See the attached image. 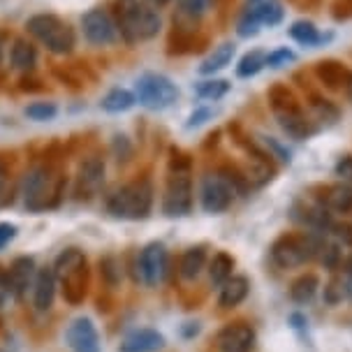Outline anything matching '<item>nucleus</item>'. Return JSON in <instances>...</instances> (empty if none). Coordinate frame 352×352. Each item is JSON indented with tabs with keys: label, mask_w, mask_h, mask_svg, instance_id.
Instances as JSON below:
<instances>
[{
	"label": "nucleus",
	"mask_w": 352,
	"mask_h": 352,
	"mask_svg": "<svg viewBox=\"0 0 352 352\" xmlns=\"http://www.w3.org/2000/svg\"><path fill=\"white\" fill-rule=\"evenodd\" d=\"M118 30L125 42H146L162 28L160 12L140 0H118Z\"/></svg>",
	"instance_id": "nucleus-2"
},
{
	"label": "nucleus",
	"mask_w": 352,
	"mask_h": 352,
	"mask_svg": "<svg viewBox=\"0 0 352 352\" xmlns=\"http://www.w3.org/2000/svg\"><path fill=\"white\" fill-rule=\"evenodd\" d=\"M213 343L218 352H250L255 345V331L246 322H232L218 331Z\"/></svg>",
	"instance_id": "nucleus-13"
},
{
	"label": "nucleus",
	"mask_w": 352,
	"mask_h": 352,
	"mask_svg": "<svg viewBox=\"0 0 352 352\" xmlns=\"http://www.w3.org/2000/svg\"><path fill=\"white\" fill-rule=\"evenodd\" d=\"M81 28H84V37L96 47H107L116 40L118 35V26L116 21L111 19L109 12L104 10H91L81 16Z\"/></svg>",
	"instance_id": "nucleus-11"
},
{
	"label": "nucleus",
	"mask_w": 352,
	"mask_h": 352,
	"mask_svg": "<svg viewBox=\"0 0 352 352\" xmlns=\"http://www.w3.org/2000/svg\"><path fill=\"white\" fill-rule=\"evenodd\" d=\"M192 211V181L186 169H176L169 176L162 195V213L169 218H184Z\"/></svg>",
	"instance_id": "nucleus-8"
},
{
	"label": "nucleus",
	"mask_w": 352,
	"mask_h": 352,
	"mask_svg": "<svg viewBox=\"0 0 352 352\" xmlns=\"http://www.w3.org/2000/svg\"><path fill=\"white\" fill-rule=\"evenodd\" d=\"M12 299V287L8 280V269L0 267V308H3Z\"/></svg>",
	"instance_id": "nucleus-34"
},
{
	"label": "nucleus",
	"mask_w": 352,
	"mask_h": 352,
	"mask_svg": "<svg viewBox=\"0 0 352 352\" xmlns=\"http://www.w3.org/2000/svg\"><path fill=\"white\" fill-rule=\"evenodd\" d=\"M234 58V44H220L218 49H213V54L199 65V74H213L220 72L230 65V60Z\"/></svg>",
	"instance_id": "nucleus-23"
},
{
	"label": "nucleus",
	"mask_w": 352,
	"mask_h": 352,
	"mask_svg": "<svg viewBox=\"0 0 352 352\" xmlns=\"http://www.w3.org/2000/svg\"><path fill=\"white\" fill-rule=\"evenodd\" d=\"M336 176H341L343 181H352V158L350 155H345V158H341L336 162Z\"/></svg>",
	"instance_id": "nucleus-36"
},
{
	"label": "nucleus",
	"mask_w": 352,
	"mask_h": 352,
	"mask_svg": "<svg viewBox=\"0 0 352 352\" xmlns=\"http://www.w3.org/2000/svg\"><path fill=\"white\" fill-rule=\"evenodd\" d=\"M232 269H234V257L228 255V253H216L211 257V262H209V278L213 285H223L225 280L232 278Z\"/></svg>",
	"instance_id": "nucleus-24"
},
{
	"label": "nucleus",
	"mask_w": 352,
	"mask_h": 352,
	"mask_svg": "<svg viewBox=\"0 0 352 352\" xmlns=\"http://www.w3.org/2000/svg\"><path fill=\"white\" fill-rule=\"evenodd\" d=\"M165 348V336L155 329H135L121 341L118 352H160Z\"/></svg>",
	"instance_id": "nucleus-17"
},
{
	"label": "nucleus",
	"mask_w": 352,
	"mask_h": 352,
	"mask_svg": "<svg viewBox=\"0 0 352 352\" xmlns=\"http://www.w3.org/2000/svg\"><path fill=\"white\" fill-rule=\"evenodd\" d=\"M140 278L144 285L148 287H155L165 280L167 276V269H169V255H167V248L162 243H148L146 248L140 253Z\"/></svg>",
	"instance_id": "nucleus-10"
},
{
	"label": "nucleus",
	"mask_w": 352,
	"mask_h": 352,
	"mask_svg": "<svg viewBox=\"0 0 352 352\" xmlns=\"http://www.w3.org/2000/svg\"><path fill=\"white\" fill-rule=\"evenodd\" d=\"M35 274H37V264L30 255H19L12 260L10 269H8V280L12 287V299H23L28 292V287L33 290L35 283Z\"/></svg>",
	"instance_id": "nucleus-14"
},
{
	"label": "nucleus",
	"mask_w": 352,
	"mask_h": 352,
	"mask_svg": "<svg viewBox=\"0 0 352 352\" xmlns=\"http://www.w3.org/2000/svg\"><path fill=\"white\" fill-rule=\"evenodd\" d=\"M324 204L327 209L336 211V213H350L352 211V186H334L329 188V192H327L324 197Z\"/></svg>",
	"instance_id": "nucleus-25"
},
{
	"label": "nucleus",
	"mask_w": 352,
	"mask_h": 352,
	"mask_svg": "<svg viewBox=\"0 0 352 352\" xmlns=\"http://www.w3.org/2000/svg\"><path fill=\"white\" fill-rule=\"evenodd\" d=\"M54 274L58 285L63 287V297L67 304L77 306L86 299L88 292V260L84 250L79 248H65L56 257Z\"/></svg>",
	"instance_id": "nucleus-3"
},
{
	"label": "nucleus",
	"mask_w": 352,
	"mask_h": 352,
	"mask_svg": "<svg viewBox=\"0 0 352 352\" xmlns=\"http://www.w3.org/2000/svg\"><path fill=\"white\" fill-rule=\"evenodd\" d=\"M65 343L70 352H100V334L91 318L81 316L65 329Z\"/></svg>",
	"instance_id": "nucleus-12"
},
{
	"label": "nucleus",
	"mask_w": 352,
	"mask_h": 352,
	"mask_svg": "<svg viewBox=\"0 0 352 352\" xmlns=\"http://www.w3.org/2000/svg\"><path fill=\"white\" fill-rule=\"evenodd\" d=\"M236 197V186L234 179H230L228 174H206L199 186V202L206 213H220L228 211L232 202Z\"/></svg>",
	"instance_id": "nucleus-7"
},
{
	"label": "nucleus",
	"mask_w": 352,
	"mask_h": 352,
	"mask_svg": "<svg viewBox=\"0 0 352 352\" xmlns=\"http://www.w3.org/2000/svg\"><path fill=\"white\" fill-rule=\"evenodd\" d=\"M135 98L140 100V104L146 107V109L160 111V109L172 107L176 100H179V88H176L174 81L165 77V74L148 72L137 79Z\"/></svg>",
	"instance_id": "nucleus-6"
},
{
	"label": "nucleus",
	"mask_w": 352,
	"mask_h": 352,
	"mask_svg": "<svg viewBox=\"0 0 352 352\" xmlns=\"http://www.w3.org/2000/svg\"><path fill=\"white\" fill-rule=\"evenodd\" d=\"M318 253V243L308 236H280L272 246V262L278 269L301 267Z\"/></svg>",
	"instance_id": "nucleus-9"
},
{
	"label": "nucleus",
	"mask_w": 352,
	"mask_h": 352,
	"mask_svg": "<svg viewBox=\"0 0 352 352\" xmlns=\"http://www.w3.org/2000/svg\"><path fill=\"white\" fill-rule=\"evenodd\" d=\"M135 102H137L135 93L125 91V88H114V91H109L102 98L100 107H102L104 111H109V114H121V111L132 109V107H135Z\"/></svg>",
	"instance_id": "nucleus-22"
},
{
	"label": "nucleus",
	"mask_w": 352,
	"mask_h": 352,
	"mask_svg": "<svg viewBox=\"0 0 352 352\" xmlns=\"http://www.w3.org/2000/svg\"><path fill=\"white\" fill-rule=\"evenodd\" d=\"M213 0H179V8L186 16L190 19H199L202 14H206L211 8Z\"/></svg>",
	"instance_id": "nucleus-32"
},
{
	"label": "nucleus",
	"mask_w": 352,
	"mask_h": 352,
	"mask_svg": "<svg viewBox=\"0 0 352 352\" xmlns=\"http://www.w3.org/2000/svg\"><path fill=\"white\" fill-rule=\"evenodd\" d=\"M264 142H267V146L272 148L274 153L278 155V158H280L283 162H290V151H287V148H283L278 142H276V140H272V137H269V140H264Z\"/></svg>",
	"instance_id": "nucleus-38"
},
{
	"label": "nucleus",
	"mask_w": 352,
	"mask_h": 352,
	"mask_svg": "<svg viewBox=\"0 0 352 352\" xmlns=\"http://www.w3.org/2000/svg\"><path fill=\"white\" fill-rule=\"evenodd\" d=\"M276 114H278L280 128L285 130L290 137H294V140H306V137L313 132V128H311V125H308V121H306V116L301 114L297 107L287 104L285 109L276 107Z\"/></svg>",
	"instance_id": "nucleus-18"
},
{
	"label": "nucleus",
	"mask_w": 352,
	"mask_h": 352,
	"mask_svg": "<svg viewBox=\"0 0 352 352\" xmlns=\"http://www.w3.org/2000/svg\"><path fill=\"white\" fill-rule=\"evenodd\" d=\"M63 184H65L63 176L56 174V169L49 165H37L33 169H28L21 184L23 206H26L28 211L52 209L63 197L60 195Z\"/></svg>",
	"instance_id": "nucleus-1"
},
{
	"label": "nucleus",
	"mask_w": 352,
	"mask_h": 352,
	"mask_svg": "<svg viewBox=\"0 0 352 352\" xmlns=\"http://www.w3.org/2000/svg\"><path fill=\"white\" fill-rule=\"evenodd\" d=\"M290 37L297 40L299 44H306V47H313V44H320L324 40L311 21H294L290 28Z\"/></svg>",
	"instance_id": "nucleus-27"
},
{
	"label": "nucleus",
	"mask_w": 352,
	"mask_h": 352,
	"mask_svg": "<svg viewBox=\"0 0 352 352\" xmlns=\"http://www.w3.org/2000/svg\"><path fill=\"white\" fill-rule=\"evenodd\" d=\"M10 63L16 72H30L37 63V49L33 42H28L26 37H19L12 44V52H10Z\"/></svg>",
	"instance_id": "nucleus-20"
},
{
	"label": "nucleus",
	"mask_w": 352,
	"mask_h": 352,
	"mask_svg": "<svg viewBox=\"0 0 352 352\" xmlns=\"http://www.w3.org/2000/svg\"><path fill=\"white\" fill-rule=\"evenodd\" d=\"M104 184V160L100 155H88L77 172V192L81 197H93Z\"/></svg>",
	"instance_id": "nucleus-15"
},
{
	"label": "nucleus",
	"mask_w": 352,
	"mask_h": 352,
	"mask_svg": "<svg viewBox=\"0 0 352 352\" xmlns=\"http://www.w3.org/2000/svg\"><path fill=\"white\" fill-rule=\"evenodd\" d=\"M5 188H8V172L0 167V206L8 204V197H5Z\"/></svg>",
	"instance_id": "nucleus-39"
},
{
	"label": "nucleus",
	"mask_w": 352,
	"mask_h": 352,
	"mask_svg": "<svg viewBox=\"0 0 352 352\" xmlns=\"http://www.w3.org/2000/svg\"><path fill=\"white\" fill-rule=\"evenodd\" d=\"M213 116L211 109H197L195 114L190 116V121H188V128H199V125H204L209 118Z\"/></svg>",
	"instance_id": "nucleus-37"
},
{
	"label": "nucleus",
	"mask_w": 352,
	"mask_h": 352,
	"mask_svg": "<svg viewBox=\"0 0 352 352\" xmlns=\"http://www.w3.org/2000/svg\"><path fill=\"white\" fill-rule=\"evenodd\" d=\"M16 236V225L12 223H0V250H3L12 239Z\"/></svg>",
	"instance_id": "nucleus-35"
},
{
	"label": "nucleus",
	"mask_w": 352,
	"mask_h": 352,
	"mask_svg": "<svg viewBox=\"0 0 352 352\" xmlns=\"http://www.w3.org/2000/svg\"><path fill=\"white\" fill-rule=\"evenodd\" d=\"M292 60H294V54L290 52V49H276V52L267 54V65L269 67H283Z\"/></svg>",
	"instance_id": "nucleus-33"
},
{
	"label": "nucleus",
	"mask_w": 352,
	"mask_h": 352,
	"mask_svg": "<svg viewBox=\"0 0 352 352\" xmlns=\"http://www.w3.org/2000/svg\"><path fill=\"white\" fill-rule=\"evenodd\" d=\"M195 91H197V96L204 98V100H220L223 96H228L230 93V81L206 79V81H199V84L195 86Z\"/></svg>",
	"instance_id": "nucleus-29"
},
{
	"label": "nucleus",
	"mask_w": 352,
	"mask_h": 352,
	"mask_svg": "<svg viewBox=\"0 0 352 352\" xmlns=\"http://www.w3.org/2000/svg\"><path fill=\"white\" fill-rule=\"evenodd\" d=\"M58 280H56L54 267H40L33 283V308L37 313H49L54 306Z\"/></svg>",
	"instance_id": "nucleus-16"
},
{
	"label": "nucleus",
	"mask_w": 352,
	"mask_h": 352,
	"mask_svg": "<svg viewBox=\"0 0 352 352\" xmlns=\"http://www.w3.org/2000/svg\"><path fill=\"white\" fill-rule=\"evenodd\" d=\"M28 33L42 42L52 54L65 56L74 49V30L54 14H35L26 23Z\"/></svg>",
	"instance_id": "nucleus-5"
},
{
	"label": "nucleus",
	"mask_w": 352,
	"mask_h": 352,
	"mask_svg": "<svg viewBox=\"0 0 352 352\" xmlns=\"http://www.w3.org/2000/svg\"><path fill=\"white\" fill-rule=\"evenodd\" d=\"M260 21L264 26H278L283 21V16H285V10H283V3L280 0H262L260 3Z\"/></svg>",
	"instance_id": "nucleus-30"
},
{
	"label": "nucleus",
	"mask_w": 352,
	"mask_h": 352,
	"mask_svg": "<svg viewBox=\"0 0 352 352\" xmlns=\"http://www.w3.org/2000/svg\"><path fill=\"white\" fill-rule=\"evenodd\" d=\"M206 267V248L204 246H195L188 248L179 260V276L184 280H195Z\"/></svg>",
	"instance_id": "nucleus-21"
},
{
	"label": "nucleus",
	"mask_w": 352,
	"mask_h": 352,
	"mask_svg": "<svg viewBox=\"0 0 352 352\" xmlns=\"http://www.w3.org/2000/svg\"><path fill=\"white\" fill-rule=\"evenodd\" d=\"M267 65V54L264 52H250V54H246L241 58V63H239V67H236V74L241 79H248V77H255L257 72L262 70V67Z\"/></svg>",
	"instance_id": "nucleus-28"
},
{
	"label": "nucleus",
	"mask_w": 352,
	"mask_h": 352,
	"mask_svg": "<svg viewBox=\"0 0 352 352\" xmlns=\"http://www.w3.org/2000/svg\"><path fill=\"white\" fill-rule=\"evenodd\" d=\"M26 118H30V121H52V118H56V114H58V107H56L54 102H33L26 107Z\"/></svg>",
	"instance_id": "nucleus-31"
},
{
	"label": "nucleus",
	"mask_w": 352,
	"mask_h": 352,
	"mask_svg": "<svg viewBox=\"0 0 352 352\" xmlns=\"http://www.w3.org/2000/svg\"><path fill=\"white\" fill-rule=\"evenodd\" d=\"M318 278L313 274H306V276H301L299 280H294V285H292V299L297 301V304H308L313 297H316V292H318Z\"/></svg>",
	"instance_id": "nucleus-26"
},
{
	"label": "nucleus",
	"mask_w": 352,
	"mask_h": 352,
	"mask_svg": "<svg viewBox=\"0 0 352 352\" xmlns=\"http://www.w3.org/2000/svg\"><path fill=\"white\" fill-rule=\"evenodd\" d=\"M146 3L151 5V8H162V5H167L169 0H146Z\"/></svg>",
	"instance_id": "nucleus-40"
},
{
	"label": "nucleus",
	"mask_w": 352,
	"mask_h": 352,
	"mask_svg": "<svg viewBox=\"0 0 352 352\" xmlns=\"http://www.w3.org/2000/svg\"><path fill=\"white\" fill-rule=\"evenodd\" d=\"M250 283L246 276H232L220 285V294H218V306L220 308H234L241 304L243 299L248 297Z\"/></svg>",
	"instance_id": "nucleus-19"
},
{
	"label": "nucleus",
	"mask_w": 352,
	"mask_h": 352,
	"mask_svg": "<svg viewBox=\"0 0 352 352\" xmlns=\"http://www.w3.org/2000/svg\"><path fill=\"white\" fill-rule=\"evenodd\" d=\"M153 209V186L148 179L132 181L107 197V211L114 218L123 220H144Z\"/></svg>",
	"instance_id": "nucleus-4"
}]
</instances>
